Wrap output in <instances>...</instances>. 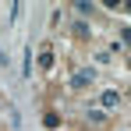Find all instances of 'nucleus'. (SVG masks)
<instances>
[{"label":"nucleus","instance_id":"f257e3e1","mask_svg":"<svg viewBox=\"0 0 131 131\" xmlns=\"http://www.w3.org/2000/svg\"><path fill=\"white\" fill-rule=\"evenodd\" d=\"M89 82H92V71H78V74L71 78V85H74V89H85Z\"/></svg>","mask_w":131,"mask_h":131},{"label":"nucleus","instance_id":"f03ea898","mask_svg":"<svg viewBox=\"0 0 131 131\" xmlns=\"http://www.w3.org/2000/svg\"><path fill=\"white\" fill-rule=\"evenodd\" d=\"M39 64H43V67H50V64H53V50H50V46H43V53H39Z\"/></svg>","mask_w":131,"mask_h":131},{"label":"nucleus","instance_id":"7ed1b4c3","mask_svg":"<svg viewBox=\"0 0 131 131\" xmlns=\"http://www.w3.org/2000/svg\"><path fill=\"white\" fill-rule=\"evenodd\" d=\"M103 103L106 106H117V92H103Z\"/></svg>","mask_w":131,"mask_h":131},{"label":"nucleus","instance_id":"20e7f679","mask_svg":"<svg viewBox=\"0 0 131 131\" xmlns=\"http://www.w3.org/2000/svg\"><path fill=\"white\" fill-rule=\"evenodd\" d=\"M4 60H7V57H4V50H0V64H4Z\"/></svg>","mask_w":131,"mask_h":131}]
</instances>
